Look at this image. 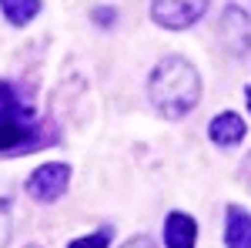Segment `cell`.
I'll use <instances>...</instances> for the list:
<instances>
[{"label": "cell", "mask_w": 251, "mask_h": 248, "mask_svg": "<svg viewBox=\"0 0 251 248\" xmlns=\"http://www.w3.org/2000/svg\"><path fill=\"white\" fill-rule=\"evenodd\" d=\"M71 245H107V235H87V238H77Z\"/></svg>", "instance_id": "obj_9"}, {"label": "cell", "mask_w": 251, "mask_h": 248, "mask_svg": "<svg viewBox=\"0 0 251 248\" xmlns=\"http://www.w3.org/2000/svg\"><path fill=\"white\" fill-rule=\"evenodd\" d=\"M0 10H3V17L14 27H24L40 10V0H0Z\"/></svg>", "instance_id": "obj_8"}, {"label": "cell", "mask_w": 251, "mask_h": 248, "mask_svg": "<svg viewBox=\"0 0 251 248\" xmlns=\"http://www.w3.org/2000/svg\"><path fill=\"white\" fill-rule=\"evenodd\" d=\"M225 245H231V248H248L251 245V218L245 215V208H228Z\"/></svg>", "instance_id": "obj_7"}, {"label": "cell", "mask_w": 251, "mask_h": 248, "mask_svg": "<svg viewBox=\"0 0 251 248\" xmlns=\"http://www.w3.org/2000/svg\"><path fill=\"white\" fill-rule=\"evenodd\" d=\"M198 238V225H194L191 215L184 211H171L168 221H164V245L171 248H191Z\"/></svg>", "instance_id": "obj_6"}, {"label": "cell", "mask_w": 251, "mask_h": 248, "mask_svg": "<svg viewBox=\"0 0 251 248\" xmlns=\"http://www.w3.org/2000/svg\"><path fill=\"white\" fill-rule=\"evenodd\" d=\"M67 181H71V168L67 165H40L37 171L27 178V191L37 201H57L67 191Z\"/></svg>", "instance_id": "obj_4"}, {"label": "cell", "mask_w": 251, "mask_h": 248, "mask_svg": "<svg viewBox=\"0 0 251 248\" xmlns=\"http://www.w3.org/2000/svg\"><path fill=\"white\" fill-rule=\"evenodd\" d=\"M208 0H151V17L168 30H184L204 17Z\"/></svg>", "instance_id": "obj_3"}, {"label": "cell", "mask_w": 251, "mask_h": 248, "mask_svg": "<svg viewBox=\"0 0 251 248\" xmlns=\"http://www.w3.org/2000/svg\"><path fill=\"white\" fill-rule=\"evenodd\" d=\"M148 97H151V104L164 117L177 121V117L191 114V108L198 104L201 77H198V71L184 57L171 54V57H164L154 67V74L148 81Z\"/></svg>", "instance_id": "obj_1"}, {"label": "cell", "mask_w": 251, "mask_h": 248, "mask_svg": "<svg viewBox=\"0 0 251 248\" xmlns=\"http://www.w3.org/2000/svg\"><path fill=\"white\" fill-rule=\"evenodd\" d=\"M214 144H221V148H234V144H241V138L248 134L245 128V121L241 114H234V111H225V114H218L211 121V128H208Z\"/></svg>", "instance_id": "obj_5"}, {"label": "cell", "mask_w": 251, "mask_h": 248, "mask_svg": "<svg viewBox=\"0 0 251 248\" xmlns=\"http://www.w3.org/2000/svg\"><path fill=\"white\" fill-rule=\"evenodd\" d=\"M37 128V108H30L10 81H0V151L34 144Z\"/></svg>", "instance_id": "obj_2"}]
</instances>
